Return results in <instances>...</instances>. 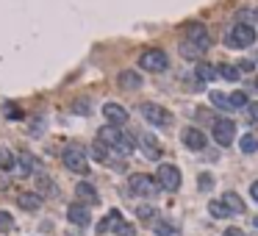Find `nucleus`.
<instances>
[{
  "label": "nucleus",
  "instance_id": "nucleus-1",
  "mask_svg": "<svg viewBox=\"0 0 258 236\" xmlns=\"http://www.w3.org/2000/svg\"><path fill=\"white\" fill-rule=\"evenodd\" d=\"M97 139H100L111 153H117V156H131V153H133V145H136V142H133L128 133H122L120 128H114V125L100 128V131H97Z\"/></svg>",
  "mask_w": 258,
  "mask_h": 236
},
{
  "label": "nucleus",
  "instance_id": "nucleus-2",
  "mask_svg": "<svg viewBox=\"0 0 258 236\" xmlns=\"http://www.w3.org/2000/svg\"><path fill=\"white\" fill-rule=\"evenodd\" d=\"M61 161H64V167L70 172H78V175H86L89 172V158H86V150L81 145H70L64 147V153H61Z\"/></svg>",
  "mask_w": 258,
  "mask_h": 236
},
{
  "label": "nucleus",
  "instance_id": "nucleus-3",
  "mask_svg": "<svg viewBox=\"0 0 258 236\" xmlns=\"http://www.w3.org/2000/svg\"><path fill=\"white\" fill-rule=\"evenodd\" d=\"M255 45V28L247 23H236L228 34V48H250Z\"/></svg>",
  "mask_w": 258,
  "mask_h": 236
},
{
  "label": "nucleus",
  "instance_id": "nucleus-4",
  "mask_svg": "<svg viewBox=\"0 0 258 236\" xmlns=\"http://www.w3.org/2000/svg\"><path fill=\"white\" fill-rule=\"evenodd\" d=\"M139 67H142V70H147V73H161V70H167V67H169V59H167V53H164V50L150 48V50H144V53H142Z\"/></svg>",
  "mask_w": 258,
  "mask_h": 236
},
{
  "label": "nucleus",
  "instance_id": "nucleus-5",
  "mask_svg": "<svg viewBox=\"0 0 258 236\" xmlns=\"http://www.w3.org/2000/svg\"><path fill=\"white\" fill-rule=\"evenodd\" d=\"M139 111H142V117L150 122V125H158V128L172 125V114H169L167 109H161L158 103H142V106H139Z\"/></svg>",
  "mask_w": 258,
  "mask_h": 236
},
{
  "label": "nucleus",
  "instance_id": "nucleus-6",
  "mask_svg": "<svg viewBox=\"0 0 258 236\" xmlns=\"http://www.w3.org/2000/svg\"><path fill=\"white\" fill-rule=\"evenodd\" d=\"M156 181L161 189H167V192H178L180 189V170L175 167V164H161L156 172Z\"/></svg>",
  "mask_w": 258,
  "mask_h": 236
},
{
  "label": "nucleus",
  "instance_id": "nucleus-7",
  "mask_svg": "<svg viewBox=\"0 0 258 236\" xmlns=\"http://www.w3.org/2000/svg\"><path fill=\"white\" fill-rule=\"evenodd\" d=\"M131 192L133 194H142V197H153V194L158 192V181L153 175H144V172H136V175H131Z\"/></svg>",
  "mask_w": 258,
  "mask_h": 236
},
{
  "label": "nucleus",
  "instance_id": "nucleus-8",
  "mask_svg": "<svg viewBox=\"0 0 258 236\" xmlns=\"http://www.w3.org/2000/svg\"><path fill=\"white\" fill-rule=\"evenodd\" d=\"M211 133H214L216 145L228 147V145H233V133H236V125H233V120H228V117H222V120H216V122H214V128H211Z\"/></svg>",
  "mask_w": 258,
  "mask_h": 236
},
{
  "label": "nucleus",
  "instance_id": "nucleus-9",
  "mask_svg": "<svg viewBox=\"0 0 258 236\" xmlns=\"http://www.w3.org/2000/svg\"><path fill=\"white\" fill-rule=\"evenodd\" d=\"M180 142L189 147V150H203L205 145H208V139H205V133L200 131V128H192L186 125L183 131H180Z\"/></svg>",
  "mask_w": 258,
  "mask_h": 236
},
{
  "label": "nucleus",
  "instance_id": "nucleus-10",
  "mask_svg": "<svg viewBox=\"0 0 258 236\" xmlns=\"http://www.w3.org/2000/svg\"><path fill=\"white\" fill-rule=\"evenodd\" d=\"M189 42H194L203 53L211 48V34L205 31L203 23H192V25H189Z\"/></svg>",
  "mask_w": 258,
  "mask_h": 236
},
{
  "label": "nucleus",
  "instance_id": "nucleus-11",
  "mask_svg": "<svg viewBox=\"0 0 258 236\" xmlns=\"http://www.w3.org/2000/svg\"><path fill=\"white\" fill-rule=\"evenodd\" d=\"M103 117L108 120V125H114V128H122L128 122V111L120 103H106L103 106Z\"/></svg>",
  "mask_w": 258,
  "mask_h": 236
},
{
  "label": "nucleus",
  "instance_id": "nucleus-12",
  "mask_svg": "<svg viewBox=\"0 0 258 236\" xmlns=\"http://www.w3.org/2000/svg\"><path fill=\"white\" fill-rule=\"evenodd\" d=\"M67 219H70V222H75L78 228H86V225L92 222L89 206H84V203H72V206L67 208Z\"/></svg>",
  "mask_w": 258,
  "mask_h": 236
},
{
  "label": "nucleus",
  "instance_id": "nucleus-13",
  "mask_svg": "<svg viewBox=\"0 0 258 236\" xmlns=\"http://www.w3.org/2000/svg\"><path fill=\"white\" fill-rule=\"evenodd\" d=\"M139 147L144 150V156L150 158V161H158L161 158V147H158V142L153 139V133H139Z\"/></svg>",
  "mask_w": 258,
  "mask_h": 236
},
{
  "label": "nucleus",
  "instance_id": "nucleus-14",
  "mask_svg": "<svg viewBox=\"0 0 258 236\" xmlns=\"http://www.w3.org/2000/svg\"><path fill=\"white\" fill-rule=\"evenodd\" d=\"M117 84H120V89H128V92L142 89V75H139L136 70H122L120 78H117Z\"/></svg>",
  "mask_w": 258,
  "mask_h": 236
},
{
  "label": "nucleus",
  "instance_id": "nucleus-15",
  "mask_svg": "<svg viewBox=\"0 0 258 236\" xmlns=\"http://www.w3.org/2000/svg\"><path fill=\"white\" fill-rule=\"evenodd\" d=\"M17 203H20V208L23 211H39V206H42V197L36 192H23L17 197Z\"/></svg>",
  "mask_w": 258,
  "mask_h": 236
},
{
  "label": "nucleus",
  "instance_id": "nucleus-16",
  "mask_svg": "<svg viewBox=\"0 0 258 236\" xmlns=\"http://www.w3.org/2000/svg\"><path fill=\"white\" fill-rule=\"evenodd\" d=\"M194 73H197V81H200V84H211V81H216V78H219V70H214V67H211V64H205V61H200Z\"/></svg>",
  "mask_w": 258,
  "mask_h": 236
},
{
  "label": "nucleus",
  "instance_id": "nucleus-17",
  "mask_svg": "<svg viewBox=\"0 0 258 236\" xmlns=\"http://www.w3.org/2000/svg\"><path fill=\"white\" fill-rule=\"evenodd\" d=\"M75 194H78L81 200H86V203H97V200H100L97 197V189L92 186L89 181H81L78 186H75Z\"/></svg>",
  "mask_w": 258,
  "mask_h": 236
},
{
  "label": "nucleus",
  "instance_id": "nucleus-18",
  "mask_svg": "<svg viewBox=\"0 0 258 236\" xmlns=\"http://www.w3.org/2000/svg\"><path fill=\"white\" fill-rule=\"evenodd\" d=\"M120 222H122V214L114 208V211H108V214H106V219H103V222L97 225V233H106V230H114Z\"/></svg>",
  "mask_w": 258,
  "mask_h": 236
},
{
  "label": "nucleus",
  "instance_id": "nucleus-19",
  "mask_svg": "<svg viewBox=\"0 0 258 236\" xmlns=\"http://www.w3.org/2000/svg\"><path fill=\"white\" fill-rule=\"evenodd\" d=\"M225 206L230 208V214H244V200L239 197L236 192H225Z\"/></svg>",
  "mask_w": 258,
  "mask_h": 236
},
{
  "label": "nucleus",
  "instance_id": "nucleus-20",
  "mask_svg": "<svg viewBox=\"0 0 258 236\" xmlns=\"http://www.w3.org/2000/svg\"><path fill=\"white\" fill-rule=\"evenodd\" d=\"M208 211H211V217H216V219L230 217V208L225 206V200H211V203H208Z\"/></svg>",
  "mask_w": 258,
  "mask_h": 236
},
{
  "label": "nucleus",
  "instance_id": "nucleus-21",
  "mask_svg": "<svg viewBox=\"0 0 258 236\" xmlns=\"http://www.w3.org/2000/svg\"><path fill=\"white\" fill-rule=\"evenodd\" d=\"M108 156H111V150H108V147L103 145L100 139H95V142H92V158H95V161L106 164V161H108Z\"/></svg>",
  "mask_w": 258,
  "mask_h": 236
},
{
  "label": "nucleus",
  "instance_id": "nucleus-22",
  "mask_svg": "<svg viewBox=\"0 0 258 236\" xmlns=\"http://www.w3.org/2000/svg\"><path fill=\"white\" fill-rule=\"evenodd\" d=\"M180 56L189 59V61H194V59H203V50H200L194 42H189V39H186V42L180 45Z\"/></svg>",
  "mask_w": 258,
  "mask_h": 236
},
{
  "label": "nucleus",
  "instance_id": "nucleus-23",
  "mask_svg": "<svg viewBox=\"0 0 258 236\" xmlns=\"http://www.w3.org/2000/svg\"><path fill=\"white\" fill-rule=\"evenodd\" d=\"M239 67H233V64H219V78H225V81H230V84H236L239 81Z\"/></svg>",
  "mask_w": 258,
  "mask_h": 236
},
{
  "label": "nucleus",
  "instance_id": "nucleus-24",
  "mask_svg": "<svg viewBox=\"0 0 258 236\" xmlns=\"http://www.w3.org/2000/svg\"><path fill=\"white\" fill-rule=\"evenodd\" d=\"M239 147H241V153H258V139L252 133H244L239 139Z\"/></svg>",
  "mask_w": 258,
  "mask_h": 236
},
{
  "label": "nucleus",
  "instance_id": "nucleus-25",
  "mask_svg": "<svg viewBox=\"0 0 258 236\" xmlns=\"http://www.w3.org/2000/svg\"><path fill=\"white\" fill-rule=\"evenodd\" d=\"M153 230H156L158 236H175V225H169L167 219H156V225H153Z\"/></svg>",
  "mask_w": 258,
  "mask_h": 236
},
{
  "label": "nucleus",
  "instance_id": "nucleus-26",
  "mask_svg": "<svg viewBox=\"0 0 258 236\" xmlns=\"http://www.w3.org/2000/svg\"><path fill=\"white\" fill-rule=\"evenodd\" d=\"M14 156H12V150H6V147H0V170H12L14 167Z\"/></svg>",
  "mask_w": 258,
  "mask_h": 236
},
{
  "label": "nucleus",
  "instance_id": "nucleus-27",
  "mask_svg": "<svg viewBox=\"0 0 258 236\" xmlns=\"http://www.w3.org/2000/svg\"><path fill=\"white\" fill-rule=\"evenodd\" d=\"M228 103H230V109H244V106H247V95H244V92H233V95L228 97Z\"/></svg>",
  "mask_w": 258,
  "mask_h": 236
},
{
  "label": "nucleus",
  "instance_id": "nucleus-28",
  "mask_svg": "<svg viewBox=\"0 0 258 236\" xmlns=\"http://www.w3.org/2000/svg\"><path fill=\"white\" fill-rule=\"evenodd\" d=\"M14 228V219L9 211H0V233H9V230Z\"/></svg>",
  "mask_w": 258,
  "mask_h": 236
},
{
  "label": "nucleus",
  "instance_id": "nucleus-29",
  "mask_svg": "<svg viewBox=\"0 0 258 236\" xmlns=\"http://www.w3.org/2000/svg\"><path fill=\"white\" fill-rule=\"evenodd\" d=\"M114 233H117V236H136V228H133L131 222H125V219H122V222L114 228Z\"/></svg>",
  "mask_w": 258,
  "mask_h": 236
},
{
  "label": "nucleus",
  "instance_id": "nucleus-30",
  "mask_svg": "<svg viewBox=\"0 0 258 236\" xmlns=\"http://www.w3.org/2000/svg\"><path fill=\"white\" fill-rule=\"evenodd\" d=\"M211 103H214V106H219V109H225V111H230L228 97H222L219 92H214V89H211Z\"/></svg>",
  "mask_w": 258,
  "mask_h": 236
},
{
  "label": "nucleus",
  "instance_id": "nucleus-31",
  "mask_svg": "<svg viewBox=\"0 0 258 236\" xmlns=\"http://www.w3.org/2000/svg\"><path fill=\"white\" fill-rule=\"evenodd\" d=\"M136 217L139 219H156V208H153V206H139L136 208Z\"/></svg>",
  "mask_w": 258,
  "mask_h": 236
},
{
  "label": "nucleus",
  "instance_id": "nucleus-32",
  "mask_svg": "<svg viewBox=\"0 0 258 236\" xmlns=\"http://www.w3.org/2000/svg\"><path fill=\"white\" fill-rule=\"evenodd\" d=\"M197 186H200V192H208V189L214 186V178H211L208 172H200V181H197Z\"/></svg>",
  "mask_w": 258,
  "mask_h": 236
},
{
  "label": "nucleus",
  "instance_id": "nucleus-33",
  "mask_svg": "<svg viewBox=\"0 0 258 236\" xmlns=\"http://www.w3.org/2000/svg\"><path fill=\"white\" fill-rule=\"evenodd\" d=\"M6 117L9 120H23V111H20L17 103H6Z\"/></svg>",
  "mask_w": 258,
  "mask_h": 236
},
{
  "label": "nucleus",
  "instance_id": "nucleus-34",
  "mask_svg": "<svg viewBox=\"0 0 258 236\" xmlns=\"http://www.w3.org/2000/svg\"><path fill=\"white\" fill-rule=\"evenodd\" d=\"M34 164H36V161H34V158H31V156H28V153H25V156L20 158V170H23V175H28V172L34 170Z\"/></svg>",
  "mask_w": 258,
  "mask_h": 236
},
{
  "label": "nucleus",
  "instance_id": "nucleus-35",
  "mask_svg": "<svg viewBox=\"0 0 258 236\" xmlns=\"http://www.w3.org/2000/svg\"><path fill=\"white\" fill-rule=\"evenodd\" d=\"M39 189H42V192H48V194H56V186H53V181H50V178H39Z\"/></svg>",
  "mask_w": 258,
  "mask_h": 236
},
{
  "label": "nucleus",
  "instance_id": "nucleus-36",
  "mask_svg": "<svg viewBox=\"0 0 258 236\" xmlns=\"http://www.w3.org/2000/svg\"><path fill=\"white\" fill-rule=\"evenodd\" d=\"M239 67V73L244 70V73H250V70H255V61H241V64H236Z\"/></svg>",
  "mask_w": 258,
  "mask_h": 236
},
{
  "label": "nucleus",
  "instance_id": "nucleus-37",
  "mask_svg": "<svg viewBox=\"0 0 258 236\" xmlns=\"http://www.w3.org/2000/svg\"><path fill=\"white\" fill-rule=\"evenodd\" d=\"M89 103H86V100H78V103H75V111H78V114H89Z\"/></svg>",
  "mask_w": 258,
  "mask_h": 236
},
{
  "label": "nucleus",
  "instance_id": "nucleus-38",
  "mask_svg": "<svg viewBox=\"0 0 258 236\" xmlns=\"http://www.w3.org/2000/svg\"><path fill=\"white\" fill-rule=\"evenodd\" d=\"M222 236H244V230H241V228H228Z\"/></svg>",
  "mask_w": 258,
  "mask_h": 236
},
{
  "label": "nucleus",
  "instance_id": "nucleus-39",
  "mask_svg": "<svg viewBox=\"0 0 258 236\" xmlns=\"http://www.w3.org/2000/svg\"><path fill=\"white\" fill-rule=\"evenodd\" d=\"M250 194H252V200H258V181L250 186Z\"/></svg>",
  "mask_w": 258,
  "mask_h": 236
},
{
  "label": "nucleus",
  "instance_id": "nucleus-40",
  "mask_svg": "<svg viewBox=\"0 0 258 236\" xmlns=\"http://www.w3.org/2000/svg\"><path fill=\"white\" fill-rule=\"evenodd\" d=\"M250 114H252V120H258V103L250 106Z\"/></svg>",
  "mask_w": 258,
  "mask_h": 236
},
{
  "label": "nucleus",
  "instance_id": "nucleus-41",
  "mask_svg": "<svg viewBox=\"0 0 258 236\" xmlns=\"http://www.w3.org/2000/svg\"><path fill=\"white\" fill-rule=\"evenodd\" d=\"M252 89L258 92V75H255V78H252Z\"/></svg>",
  "mask_w": 258,
  "mask_h": 236
},
{
  "label": "nucleus",
  "instance_id": "nucleus-42",
  "mask_svg": "<svg viewBox=\"0 0 258 236\" xmlns=\"http://www.w3.org/2000/svg\"><path fill=\"white\" fill-rule=\"evenodd\" d=\"M252 17H255V23H258V9H255V12H252Z\"/></svg>",
  "mask_w": 258,
  "mask_h": 236
},
{
  "label": "nucleus",
  "instance_id": "nucleus-43",
  "mask_svg": "<svg viewBox=\"0 0 258 236\" xmlns=\"http://www.w3.org/2000/svg\"><path fill=\"white\" fill-rule=\"evenodd\" d=\"M252 225H255V228H258V217H255V219H252Z\"/></svg>",
  "mask_w": 258,
  "mask_h": 236
}]
</instances>
